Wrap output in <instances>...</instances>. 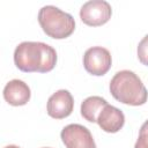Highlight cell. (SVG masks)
Here are the masks:
<instances>
[{
  "label": "cell",
  "mask_w": 148,
  "mask_h": 148,
  "mask_svg": "<svg viewBox=\"0 0 148 148\" xmlns=\"http://www.w3.org/2000/svg\"><path fill=\"white\" fill-rule=\"evenodd\" d=\"M14 62L25 73H47L57 64V52L42 42H22L14 51Z\"/></svg>",
  "instance_id": "1"
},
{
  "label": "cell",
  "mask_w": 148,
  "mask_h": 148,
  "mask_svg": "<svg viewBox=\"0 0 148 148\" xmlns=\"http://www.w3.org/2000/svg\"><path fill=\"white\" fill-rule=\"evenodd\" d=\"M110 92L123 104L139 106L147 102L148 92L141 79L132 71L117 72L110 81Z\"/></svg>",
  "instance_id": "2"
},
{
  "label": "cell",
  "mask_w": 148,
  "mask_h": 148,
  "mask_svg": "<svg viewBox=\"0 0 148 148\" xmlns=\"http://www.w3.org/2000/svg\"><path fill=\"white\" fill-rule=\"evenodd\" d=\"M38 22L43 31L51 38L64 39L75 30L73 16L54 6H44L39 9Z\"/></svg>",
  "instance_id": "3"
},
{
  "label": "cell",
  "mask_w": 148,
  "mask_h": 148,
  "mask_svg": "<svg viewBox=\"0 0 148 148\" xmlns=\"http://www.w3.org/2000/svg\"><path fill=\"white\" fill-rule=\"evenodd\" d=\"M112 65V58L108 49L102 46H92L84 52V69L95 76H102L109 72Z\"/></svg>",
  "instance_id": "4"
},
{
  "label": "cell",
  "mask_w": 148,
  "mask_h": 148,
  "mask_svg": "<svg viewBox=\"0 0 148 148\" xmlns=\"http://www.w3.org/2000/svg\"><path fill=\"white\" fill-rule=\"evenodd\" d=\"M112 9L108 1L90 0L83 3L80 9L81 21L90 27H98L105 24L111 18Z\"/></svg>",
  "instance_id": "5"
},
{
  "label": "cell",
  "mask_w": 148,
  "mask_h": 148,
  "mask_svg": "<svg viewBox=\"0 0 148 148\" xmlns=\"http://www.w3.org/2000/svg\"><path fill=\"white\" fill-rule=\"evenodd\" d=\"M66 148H96L90 131L80 124H69L60 133Z\"/></svg>",
  "instance_id": "6"
},
{
  "label": "cell",
  "mask_w": 148,
  "mask_h": 148,
  "mask_svg": "<svg viewBox=\"0 0 148 148\" xmlns=\"http://www.w3.org/2000/svg\"><path fill=\"white\" fill-rule=\"evenodd\" d=\"M74 108V99L71 92L66 89H60L52 94L47 101V114L54 119L68 117Z\"/></svg>",
  "instance_id": "7"
},
{
  "label": "cell",
  "mask_w": 148,
  "mask_h": 148,
  "mask_svg": "<svg viewBox=\"0 0 148 148\" xmlns=\"http://www.w3.org/2000/svg\"><path fill=\"white\" fill-rule=\"evenodd\" d=\"M31 96L29 86L18 79L10 80L3 88V98L5 101L13 106L25 105Z\"/></svg>",
  "instance_id": "8"
},
{
  "label": "cell",
  "mask_w": 148,
  "mask_h": 148,
  "mask_svg": "<svg viewBox=\"0 0 148 148\" xmlns=\"http://www.w3.org/2000/svg\"><path fill=\"white\" fill-rule=\"evenodd\" d=\"M98 126L106 133H116L125 124V116L118 108L106 104L97 118Z\"/></svg>",
  "instance_id": "9"
},
{
  "label": "cell",
  "mask_w": 148,
  "mask_h": 148,
  "mask_svg": "<svg viewBox=\"0 0 148 148\" xmlns=\"http://www.w3.org/2000/svg\"><path fill=\"white\" fill-rule=\"evenodd\" d=\"M106 104L109 103L99 96L87 97L81 103V114L87 121L97 123V118Z\"/></svg>",
  "instance_id": "10"
},
{
  "label": "cell",
  "mask_w": 148,
  "mask_h": 148,
  "mask_svg": "<svg viewBox=\"0 0 148 148\" xmlns=\"http://www.w3.org/2000/svg\"><path fill=\"white\" fill-rule=\"evenodd\" d=\"M138 58L142 65L148 66V35H146L138 45Z\"/></svg>",
  "instance_id": "11"
},
{
  "label": "cell",
  "mask_w": 148,
  "mask_h": 148,
  "mask_svg": "<svg viewBox=\"0 0 148 148\" xmlns=\"http://www.w3.org/2000/svg\"><path fill=\"white\" fill-rule=\"evenodd\" d=\"M134 148H148V120L142 124Z\"/></svg>",
  "instance_id": "12"
},
{
  "label": "cell",
  "mask_w": 148,
  "mask_h": 148,
  "mask_svg": "<svg viewBox=\"0 0 148 148\" xmlns=\"http://www.w3.org/2000/svg\"><path fill=\"white\" fill-rule=\"evenodd\" d=\"M5 148H20L18 146H15V145H9V146H6Z\"/></svg>",
  "instance_id": "13"
},
{
  "label": "cell",
  "mask_w": 148,
  "mask_h": 148,
  "mask_svg": "<svg viewBox=\"0 0 148 148\" xmlns=\"http://www.w3.org/2000/svg\"><path fill=\"white\" fill-rule=\"evenodd\" d=\"M42 148H51V147H42Z\"/></svg>",
  "instance_id": "14"
}]
</instances>
